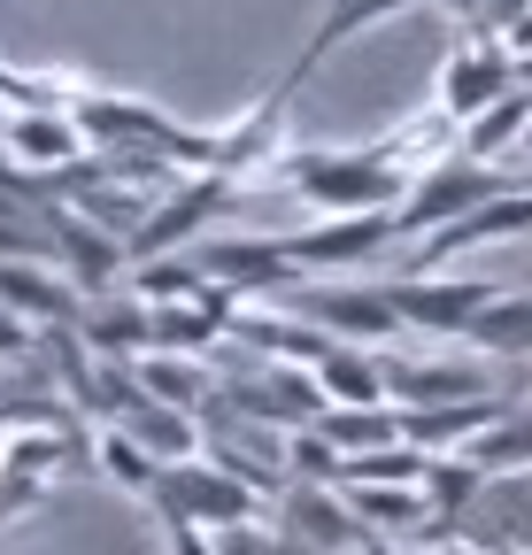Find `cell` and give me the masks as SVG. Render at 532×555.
<instances>
[{
    "instance_id": "obj_1",
    "label": "cell",
    "mask_w": 532,
    "mask_h": 555,
    "mask_svg": "<svg viewBox=\"0 0 532 555\" xmlns=\"http://www.w3.org/2000/svg\"><path fill=\"white\" fill-rule=\"evenodd\" d=\"M271 178L286 193H301L309 208H324V217H355V208H402L410 193V170L386 163V147L371 139V147H286L271 163Z\"/></svg>"
},
{
    "instance_id": "obj_2",
    "label": "cell",
    "mask_w": 532,
    "mask_h": 555,
    "mask_svg": "<svg viewBox=\"0 0 532 555\" xmlns=\"http://www.w3.org/2000/svg\"><path fill=\"white\" fill-rule=\"evenodd\" d=\"M286 309L301 324H316L324 339H340V347H402L410 339L393 294L386 286H363V278H309V286L286 294Z\"/></svg>"
},
{
    "instance_id": "obj_3",
    "label": "cell",
    "mask_w": 532,
    "mask_h": 555,
    "mask_svg": "<svg viewBox=\"0 0 532 555\" xmlns=\"http://www.w3.org/2000/svg\"><path fill=\"white\" fill-rule=\"evenodd\" d=\"M147 509H155V517H193V525L224 532V525H255V517H271V494H255L247 478H232V470H224V463H209V455H185V463H170V470H163V486L147 494Z\"/></svg>"
},
{
    "instance_id": "obj_4",
    "label": "cell",
    "mask_w": 532,
    "mask_h": 555,
    "mask_svg": "<svg viewBox=\"0 0 532 555\" xmlns=\"http://www.w3.org/2000/svg\"><path fill=\"white\" fill-rule=\"evenodd\" d=\"M386 294H393V309H402L410 339H455L463 347L471 317L502 286H494V278H463V270H402V278H386Z\"/></svg>"
},
{
    "instance_id": "obj_5",
    "label": "cell",
    "mask_w": 532,
    "mask_h": 555,
    "mask_svg": "<svg viewBox=\"0 0 532 555\" xmlns=\"http://www.w3.org/2000/svg\"><path fill=\"white\" fill-rule=\"evenodd\" d=\"M502 185H517L502 163H471V155H440L432 170H417L410 178V193H402V232L410 240H425V232H440V224H455V217H471L479 201H494Z\"/></svg>"
},
{
    "instance_id": "obj_6",
    "label": "cell",
    "mask_w": 532,
    "mask_h": 555,
    "mask_svg": "<svg viewBox=\"0 0 532 555\" xmlns=\"http://www.w3.org/2000/svg\"><path fill=\"white\" fill-rule=\"evenodd\" d=\"M402 232V208H355V217H316L301 232H286V255L316 278H340V270H363L371 255H386Z\"/></svg>"
},
{
    "instance_id": "obj_7",
    "label": "cell",
    "mask_w": 532,
    "mask_h": 555,
    "mask_svg": "<svg viewBox=\"0 0 532 555\" xmlns=\"http://www.w3.org/2000/svg\"><path fill=\"white\" fill-rule=\"evenodd\" d=\"M386 356V393L393 409H440V401H486L494 393V363L486 356H402V347H378Z\"/></svg>"
},
{
    "instance_id": "obj_8",
    "label": "cell",
    "mask_w": 532,
    "mask_h": 555,
    "mask_svg": "<svg viewBox=\"0 0 532 555\" xmlns=\"http://www.w3.org/2000/svg\"><path fill=\"white\" fill-rule=\"evenodd\" d=\"M271 525L294 555H348V547L371 540L340 486H301V478H286V494L271 502Z\"/></svg>"
},
{
    "instance_id": "obj_9",
    "label": "cell",
    "mask_w": 532,
    "mask_h": 555,
    "mask_svg": "<svg viewBox=\"0 0 532 555\" xmlns=\"http://www.w3.org/2000/svg\"><path fill=\"white\" fill-rule=\"evenodd\" d=\"M517 93V62L502 54V39H455L447 47V62H440V116L463 131L471 116H486L494 101H509Z\"/></svg>"
},
{
    "instance_id": "obj_10",
    "label": "cell",
    "mask_w": 532,
    "mask_h": 555,
    "mask_svg": "<svg viewBox=\"0 0 532 555\" xmlns=\"http://www.w3.org/2000/svg\"><path fill=\"white\" fill-rule=\"evenodd\" d=\"M524 232H532V178L502 185L494 201H479V208H471V217H455V224L425 232L410 270H447L455 255H471V247H502V240H524Z\"/></svg>"
},
{
    "instance_id": "obj_11",
    "label": "cell",
    "mask_w": 532,
    "mask_h": 555,
    "mask_svg": "<svg viewBox=\"0 0 532 555\" xmlns=\"http://www.w3.org/2000/svg\"><path fill=\"white\" fill-rule=\"evenodd\" d=\"M193 262H202L224 294H239V301H255V294H278L286 301L301 286V262L286 255V240H209Z\"/></svg>"
},
{
    "instance_id": "obj_12",
    "label": "cell",
    "mask_w": 532,
    "mask_h": 555,
    "mask_svg": "<svg viewBox=\"0 0 532 555\" xmlns=\"http://www.w3.org/2000/svg\"><path fill=\"white\" fill-rule=\"evenodd\" d=\"M0 147H9V163H24V170H31V178H47V185H54V178H70V170L93 155L70 108H24V116H9Z\"/></svg>"
},
{
    "instance_id": "obj_13",
    "label": "cell",
    "mask_w": 532,
    "mask_h": 555,
    "mask_svg": "<svg viewBox=\"0 0 532 555\" xmlns=\"http://www.w3.org/2000/svg\"><path fill=\"white\" fill-rule=\"evenodd\" d=\"M0 309H16L24 324H78L86 317V294L62 262H0Z\"/></svg>"
},
{
    "instance_id": "obj_14",
    "label": "cell",
    "mask_w": 532,
    "mask_h": 555,
    "mask_svg": "<svg viewBox=\"0 0 532 555\" xmlns=\"http://www.w3.org/2000/svg\"><path fill=\"white\" fill-rule=\"evenodd\" d=\"M131 371H140L147 401H170V409H193V416H209L217 393H224V378H217L209 356H163V347H147V356L131 363Z\"/></svg>"
},
{
    "instance_id": "obj_15",
    "label": "cell",
    "mask_w": 532,
    "mask_h": 555,
    "mask_svg": "<svg viewBox=\"0 0 532 555\" xmlns=\"http://www.w3.org/2000/svg\"><path fill=\"white\" fill-rule=\"evenodd\" d=\"M463 347L486 356V363H532V294H509V286H502V294L471 317Z\"/></svg>"
},
{
    "instance_id": "obj_16",
    "label": "cell",
    "mask_w": 532,
    "mask_h": 555,
    "mask_svg": "<svg viewBox=\"0 0 532 555\" xmlns=\"http://www.w3.org/2000/svg\"><path fill=\"white\" fill-rule=\"evenodd\" d=\"M86 455H93V470H101L108 486H124V494H140V502L155 494L163 470H170V463H163L140 433H131V425H101V433L86 440Z\"/></svg>"
},
{
    "instance_id": "obj_17",
    "label": "cell",
    "mask_w": 532,
    "mask_h": 555,
    "mask_svg": "<svg viewBox=\"0 0 532 555\" xmlns=\"http://www.w3.org/2000/svg\"><path fill=\"white\" fill-rule=\"evenodd\" d=\"M417 0H324V16H316V31H309V47L294 54V62H309V69H324L332 54H340L355 31H371V24H393V16H410Z\"/></svg>"
},
{
    "instance_id": "obj_18",
    "label": "cell",
    "mask_w": 532,
    "mask_h": 555,
    "mask_svg": "<svg viewBox=\"0 0 532 555\" xmlns=\"http://www.w3.org/2000/svg\"><path fill=\"white\" fill-rule=\"evenodd\" d=\"M316 386H324V409L393 401V393H386V356H378V347H332V356L316 363Z\"/></svg>"
},
{
    "instance_id": "obj_19",
    "label": "cell",
    "mask_w": 532,
    "mask_h": 555,
    "mask_svg": "<svg viewBox=\"0 0 532 555\" xmlns=\"http://www.w3.org/2000/svg\"><path fill=\"white\" fill-rule=\"evenodd\" d=\"M78 339L93 347V356H108V363H116V356H124V363H140V356H147V301H140V294H124V301H101V309L86 301V317H78Z\"/></svg>"
},
{
    "instance_id": "obj_20",
    "label": "cell",
    "mask_w": 532,
    "mask_h": 555,
    "mask_svg": "<svg viewBox=\"0 0 532 555\" xmlns=\"http://www.w3.org/2000/svg\"><path fill=\"white\" fill-rule=\"evenodd\" d=\"M124 286L140 294V301H232L193 255H147V262H131Z\"/></svg>"
},
{
    "instance_id": "obj_21",
    "label": "cell",
    "mask_w": 532,
    "mask_h": 555,
    "mask_svg": "<svg viewBox=\"0 0 532 555\" xmlns=\"http://www.w3.org/2000/svg\"><path fill=\"white\" fill-rule=\"evenodd\" d=\"M348 494V509L386 540V532H440V517H432V502H425V486H340Z\"/></svg>"
},
{
    "instance_id": "obj_22",
    "label": "cell",
    "mask_w": 532,
    "mask_h": 555,
    "mask_svg": "<svg viewBox=\"0 0 532 555\" xmlns=\"http://www.w3.org/2000/svg\"><path fill=\"white\" fill-rule=\"evenodd\" d=\"M316 433L340 448V455H371V448L410 440V416L393 409V401H371V409H324V416H316Z\"/></svg>"
},
{
    "instance_id": "obj_23",
    "label": "cell",
    "mask_w": 532,
    "mask_h": 555,
    "mask_svg": "<svg viewBox=\"0 0 532 555\" xmlns=\"http://www.w3.org/2000/svg\"><path fill=\"white\" fill-rule=\"evenodd\" d=\"M524 124H532V93H509V101H494L486 116L463 124V131H455V147L471 155V163H502V155H517Z\"/></svg>"
},
{
    "instance_id": "obj_24",
    "label": "cell",
    "mask_w": 532,
    "mask_h": 555,
    "mask_svg": "<svg viewBox=\"0 0 532 555\" xmlns=\"http://www.w3.org/2000/svg\"><path fill=\"white\" fill-rule=\"evenodd\" d=\"M463 455H471L486 478H502V470H532V401H509V409H502V425L479 433Z\"/></svg>"
},
{
    "instance_id": "obj_25",
    "label": "cell",
    "mask_w": 532,
    "mask_h": 555,
    "mask_svg": "<svg viewBox=\"0 0 532 555\" xmlns=\"http://www.w3.org/2000/svg\"><path fill=\"white\" fill-rule=\"evenodd\" d=\"M432 455L417 440H393V448H371V455H348V478L340 486H425Z\"/></svg>"
},
{
    "instance_id": "obj_26",
    "label": "cell",
    "mask_w": 532,
    "mask_h": 555,
    "mask_svg": "<svg viewBox=\"0 0 532 555\" xmlns=\"http://www.w3.org/2000/svg\"><path fill=\"white\" fill-rule=\"evenodd\" d=\"M286 478H301V486H340V478H348V455L332 448L316 425H294V433H286Z\"/></svg>"
},
{
    "instance_id": "obj_27",
    "label": "cell",
    "mask_w": 532,
    "mask_h": 555,
    "mask_svg": "<svg viewBox=\"0 0 532 555\" xmlns=\"http://www.w3.org/2000/svg\"><path fill=\"white\" fill-rule=\"evenodd\" d=\"M31 347H39V324H24L16 309H0V371L31 363Z\"/></svg>"
},
{
    "instance_id": "obj_28",
    "label": "cell",
    "mask_w": 532,
    "mask_h": 555,
    "mask_svg": "<svg viewBox=\"0 0 532 555\" xmlns=\"http://www.w3.org/2000/svg\"><path fill=\"white\" fill-rule=\"evenodd\" d=\"M163 547L170 555H224L209 525H193V517H163Z\"/></svg>"
},
{
    "instance_id": "obj_29",
    "label": "cell",
    "mask_w": 532,
    "mask_h": 555,
    "mask_svg": "<svg viewBox=\"0 0 532 555\" xmlns=\"http://www.w3.org/2000/svg\"><path fill=\"white\" fill-rule=\"evenodd\" d=\"M39 502H47V486H39V478L0 470V525H9V517H24V509H39Z\"/></svg>"
},
{
    "instance_id": "obj_30",
    "label": "cell",
    "mask_w": 532,
    "mask_h": 555,
    "mask_svg": "<svg viewBox=\"0 0 532 555\" xmlns=\"http://www.w3.org/2000/svg\"><path fill=\"white\" fill-rule=\"evenodd\" d=\"M417 555H502V547H486V540H463V532H440L432 547H417Z\"/></svg>"
},
{
    "instance_id": "obj_31",
    "label": "cell",
    "mask_w": 532,
    "mask_h": 555,
    "mask_svg": "<svg viewBox=\"0 0 532 555\" xmlns=\"http://www.w3.org/2000/svg\"><path fill=\"white\" fill-rule=\"evenodd\" d=\"M355 555H417V547H402V540H378V532H371V540H363Z\"/></svg>"
},
{
    "instance_id": "obj_32",
    "label": "cell",
    "mask_w": 532,
    "mask_h": 555,
    "mask_svg": "<svg viewBox=\"0 0 532 555\" xmlns=\"http://www.w3.org/2000/svg\"><path fill=\"white\" fill-rule=\"evenodd\" d=\"M517 155H524V163H532V124H524V139H517Z\"/></svg>"
}]
</instances>
